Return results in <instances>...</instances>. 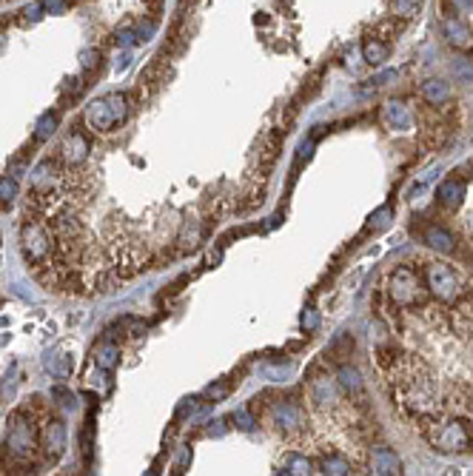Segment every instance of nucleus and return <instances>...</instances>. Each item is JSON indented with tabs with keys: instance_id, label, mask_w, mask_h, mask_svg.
Listing matches in <instances>:
<instances>
[{
	"instance_id": "obj_1",
	"label": "nucleus",
	"mask_w": 473,
	"mask_h": 476,
	"mask_svg": "<svg viewBox=\"0 0 473 476\" xmlns=\"http://www.w3.org/2000/svg\"><path fill=\"white\" fill-rule=\"evenodd\" d=\"M425 436V442L439 451V453H465L473 451V431L468 425V420L462 413H453V411H442V413H433L425 416V420L416 422Z\"/></svg>"
},
{
	"instance_id": "obj_2",
	"label": "nucleus",
	"mask_w": 473,
	"mask_h": 476,
	"mask_svg": "<svg viewBox=\"0 0 473 476\" xmlns=\"http://www.w3.org/2000/svg\"><path fill=\"white\" fill-rule=\"evenodd\" d=\"M385 288H388V297H391V306L400 308V311L422 306L425 294H428L422 274L413 271L411 265H396V269L388 274Z\"/></svg>"
},
{
	"instance_id": "obj_3",
	"label": "nucleus",
	"mask_w": 473,
	"mask_h": 476,
	"mask_svg": "<svg viewBox=\"0 0 473 476\" xmlns=\"http://www.w3.org/2000/svg\"><path fill=\"white\" fill-rule=\"evenodd\" d=\"M37 448H41V425L34 422V416H29V411H17L9 422L6 451L17 462H29Z\"/></svg>"
},
{
	"instance_id": "obj_4",
	"label": "nucleus",
	"mask_w": 473,
	"mask_h": 476,
	"mask_svg": "<svg viewBox=\"0 0 473 476\" xmlns=\"http://www.w3.org/2000/svg\"><path fill=\"white\" fill-rule=\"evenodd\" d=\"M422 280H425L428 294L437 299V302H442V306H450V302H457V299L462 297V291H465L459 274L453 271L448 262H439V260L425 262Z\"/></svg>"
},
{
	"instance_id": "obj_5",
	"label": "nucleus",
	"mask_w": 473,
	"mask_h": 476,
	"mask_svg": "<svg viewBox=\"0 0 473 476\" xmlns=\"http://www.w3.org/2000/svg\"><path fill=\"white\" fill-rule=\"evenodd\" d=\"M126 114H128V98L120 91H111L86 109V126L94 131H115V126L126 120Z\"/></svg>"
},
{
	"instance_id": "obj_6",
	"label": "nucleus",
	"mask_w": 473,
	"mask_h": 476,
	"mask_svg": "<svg viewBox=\"0 0 473 476\" xmlns=\"http://www.w3.org/2000/svg\"><path fill=\"white\" fill-rule=\"evenodd\" d=\"M21 249H23V257L29 265L34 269H43L51 257V249H54V237L49 231L46 220H26L23 223V231H21Z\"/></svg>"
},
{
	"instance_id": "obj_7",
	"label": "nucleus",
	"mask_w": 473,
	"mask_h": 476,
	"mask_svg": "<svg viewBox=\"0 0 473 476\" xmlns=\"http://www.w3.org/2000/svg\"><path fill=\"white\" fill-rule=\"evenodd\" d=\"M268 422L274 425L277 433L291 440V436H299L305 431V411H302V405L291 403V399H286V403L279 399V403H274L268 411Z\"/></svg>"
},
{
	"instance_id": "obj_8",
	"label": "nucleus",
	"mask_w": 473,
	"mask_h": 476,
	"mask_svg": "<svg viewBox=\"0 0 473 476\" xmlns=\"http://www.w3.org/2000/svg\"><path fill=\"white\" fill-rule=\"evenodd\" d=\"M66 440H69L66 425H63V420H58V416H49V420L41 425V448H43L49 462H58L66 453Z\"/></svg>"
},
{
	"instance_id": "obj_9",
	"label": "nucleus",
	"mask_w": 473,
	"mask_h": 476,
	"mask_svg": "<svg viewBox=\"0 0 473 476\" xmlns=\"http://www.w3.org/2000/svg\"><path fill=\"white\" fill-rule=\"evenodd\" d=\"M86 151H89L86 137H83V135H78V131H71V135L63 140V146H60V155H58V160H60V163H66L69 168H78V166L86 160Z\"/></svg>"
},
{
	"instance_id": "obj_10",
	"label": "nucleus",
	"mask_w": 473,
	"mask_h": 476,
	"mask_svg": "<svg viewBox=\"0 0 473 476\" xmlns=\"http://www.w3.org/2000/svg\"><path fill=\"white\" fill-rule=\"evenodd\" d=\"M371 473H380V476H393V473H402V462L391 448H373L371 451V462H368Z\"/></svg>"
},
{
	"instance_id": "obj_11",
	"label": "nucleus",
	"mask_w": 473,
	"mask_h": 476,
	"mask_svg": "<svg viewBox=\"0 0 473 476\" xmlns=\"http://www.w3.org/2000/svg\"><path fill=\"white\" fill-rule=\"evenodd\" d=\"M336 385L343 388L345 396H359V394H362V388H365L362 385V374H359L354 365H343L336 371Z\"/></svg>"
},
{
	"instance_id": "obj_12",
	"label": "nucleus",
	"mask_w": 473,
	"mask_h": 476,
	"mask_svg": "<svg viewBox=\"0 0 473 476\" xmlns=\"http://www.w3.org/2000/svg\"><path fill=\"white\" fill-rule=\"evenodd\" d=\"M382 114H385V123L391 128H396V131H408L411 128V111H408V106L391 100V103H385V111Z\"/></svg>"
},
{
	"instance_id": "obj_13",
	"label": "nucleus",
	"mask_w": 473,
	"mask_h": 476,
	"mask_svg": "<svg viewBox=\"0 0 473 476\" xmlns=\"http://www.w3.org/2000/svg\"><path fill=\"white\" fill-rule=\"evenodd\" d=\"M422 98L430 106H442L445 100H450V86L445 80H439V78H433V80H428L422 86Z\"/></svg>"
},
{
	"instance_id": "obj_14",
	"label": "nucleus",
	"mask_w": 473,
	"mask_h": 476,
	"mask_svg": "<svg viewBox=\"0 0 473 476\" xmlns=\"http://www.w3.org/2000/svg\"><path fill=\"white\" fill-rule=\"evenodd\" d=\"M425 242L430 245V249L442 251V254H450L453 249H457V242H453V237H450L448 231H442L439 225H430V228H425Z\"/></svg>"
},
{
	"instance_id": "obj_15",
	"label": "nucleus",
	"mask_w": 473,
	"mask_h": 476,
	"mask_svg": "<svg viewBox=\"0 0 473 476\" xmlns=\"http://www.w3.org/2000/svg\"><path fill=\"white\" fill-rule=\"evenodd\" d=\"M319 471L331 473V476H345V473L354 471V465H351L348 456H343V453H328V456L319 460Z\"/></svg>"
},
{
	"instance_id": "obj_16",
	"label": "nucleus",
	"mask_w": 473,
	"mask_h": 476,
	"mask_svg": "<svg viewBox=\"0 0 473 476\" xmlns=\"http://www.w3.org/2000/svg\"><path fill=\"white\" fill-rule=\"evenodd\" d=\"M445 37H448V43L457 46V49H468L470 46V32L465 29V23L457 21V17L445 21Z\"/></svg>"
},
{
	"instance_id": "obj_17",
	"label": "nucleus",
	"mask_w": 473,
	"mask_h": 476,
	"mask_svg": "<svg viewBox=\"0 0 473 476\" xmlns=\"http://www.w3.org/2000/svg\"><path fill=\"white\" fill-rule=\"evenodd\" d=\"M388 52H391L388 43H382L380 37H371V41H365V46H362V57L371 66H382L388 60Z\"/></svg>"
},
{
	"instance_id": "obj_18",
	"label": "nucleus",
	"mask_w": 473,
	"mask_h": 476,
	"mask_svg": "<svg viewBox=\"0 0 473 476\" xmlns=\"http://www.w3.org/2000/svg\"><path fill=\"white\" fill-rule=\"evenodd\" d=\"M462 197H465V185L462 183H453V180H448V183H442V188H439V200L445 203V205H459L462 203Z\"/></svg>"
},
{
	"instance_id": "obj_19",
	"label": "nucleus",
	"mask_w": 473,
	"mask_h": 476,
	"mask_svg": "<svg viewBox=\"0 0 473 476\" xmlns=\"http://www.w3.org/2000/svg\"><path fill=\"white\" fill-rule=\"evenodd\" d=\"M117 356H120V348L115 345V342H106V345H100V351H97V365L103 371H111L117 365Z\"/></svg>"
},
{
	"instance_id": "obj_20",
	"label": "nucleus",
	"mask_w": 473,
	"mask_h": 476,
	"mask_svg": "<svg viewBox=\"0 0 473 476\" xmlns=\"http://www.w3.org/2000/svg\"><path fill=\"white\" fill-rule=\"evenodd\" d=\"M286 473H314V462L302 453H288L286 456Z\"/></svg>"
},
{
	"instance_id": "obj_21",
	"label": "nucleus",
	"mask_w": 473,
	"mask_h": 476,
	"mask_svg": "<svg viewBox=\"0 0 473 476\" xmlns=\"http://www.w3.org/2000/svg\"><path fill=\"white\" fill-rule=\"evenodd\" d=\"M54 123H58V120H54V114H46V117L41 120V126H37V135H34L37 143H43L46 137H51V131H54L51 126H54Z\"/></svg>"
},
{
	"instance_id": "obj_22",
	"label": "nucleus",
	"mask_w": 473,
	"mask_h": 476,
	"mask_svg": "<svg viewBox=\"0 0 473 476\" xmlns=\"http://www.w3.org/2000/svg\"><path fill=\"white\" fill-rule=\"evenodd\" d=\"M416 6H419V0H393V12L402 17H411L416 12Z\"/></svg>"
},
{
	"instance_id": "obj_23",
	"label": "nucleus",
	"mask_w": 473,
	"mask_h": 476,
	"mask_svg": "<svg viewBox=\"0 0 473 476\" xmlns=\"http://www.w3.org/2000/svg\"><path fill=\"white\" fill-rule=\"evenodd\" d=\"M17 194V180L14 177H3L0 180V200H12Z\"/></svg>"
},
{
	"instance_id": "obj_24",
	"label": "nucleus",
	"mask_w": 473,
	"mask_h": 476,
	"mask_svg": "<svg viewBox=\"0 0 473 476\" xmlns=\"http://www.w3.org/2000/svg\"><path fill=\"white\" fill-rule=\"evenodd\" d=\"M46 368H49V371H54L58 376H66V374H69V363H60V359H54V354H49V359H46Z\"/></svg>"
},
{
	"instance_id": "obj_25",
	"label": "nucleus",
	"mask_w": 473,
	"mask_h": 476,
	"mask_svg": "<svg viewBox=\"0 0 473 476\" xmlns=\"http://www.w3.org/2000/svg\"><path fill=\"white\" fill-rule=\"evenodd\" d=\"M462 416L468 420V425H470V431H473V388L468 391V399H465V411H462Z\"/></svg>"
},
{
	"instance_id": "obj_26",
	"label": "nucleus",
	"mask_w": 473,
	"mask_h": 476,
	"mask_svg": "<svg viewBox=\"0 0 473 476\" xmlns=\"http://www.w3.org/2000/svg\"><path fill=\"white\" fill-rule=\"evenodd\" d=\"M234 422H240L242 431H251V428H254V420H251V416L245 413V411H237V413H234Z\"/></svg>"
},
{
	"instance_id": "obj_27",
	"label": "nucleus",
	"mask_w": 473,
	"mask_h": 476,
	"mask_svg": "<svg viewBox=\"0 0 473 476\" xmlns=\"http://www.w3.org/2000/svg\"><path fill=\"white\" fill-rule=\"evenodd\" d=\"M316 322H319V317H316V311H305L302 314V328H316Z\"/></svg>"
},
{
	"instance_id": "obj_28",
	"label": "nucleus",
	"mask_w": 473,
	"mask_h": 476,
	"mask_svg": "<svg viewBox=\"0 0 473 476\" xmlns=\"http://www.w3.org/2000/svg\"><path fill=\"white\" fill-rule=\"evenodd\" d=\"M453 71H457L459 78H468V80H473V66H470V63H457V66H453Z\"/></svg>"
},
{
	"instance_id": "obj_29",
	"label": "nucleus",
	"mask_w": 473,
	"mask_h": 476,
	"mask_svg": "<svg viewBox=\"0 0 473 476\" xmlns=\"http://www.w3.org/2000/svg\"><path fill=\"white\" fill-rule=\"evenodd\" d=\"M225 394H229V385H211V388H208V396H214V399H222Z\"/></svg>"
}]
</instances>
